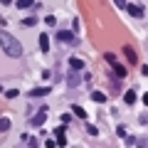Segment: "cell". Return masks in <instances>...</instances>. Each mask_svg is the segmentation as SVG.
Instances as JSON below:
<instances>
[{"label":"cell","mask_w":148,"mask_h":148,"mask_svg":"<svg viewBox=\"0 0 148 148\" xmlns=\"http://www.w3.org/2000/svg\"><path fill=\"white\" fill-rule=\"evenodd\" d=\"M0 47L5 49V54H10L12 59H17V57H22V45L17 42L15 37L10 35V32H0Z\"/></svg>","instance_id":"6da1fadb"},{"label":"cell","mask_w":148,"mask_h":148,"mask_svg":"<svg viewBox=\"0 0 148 148\" xmlns=\"http://www.w3.org/2000/svg\"><path fill=\"white\" fill-rule=\"evenodd\" d=\"M47 114H49V111H47V106H45V109H40V111L35 114V116L30 119V123H32V126H42V123L47 121Z\"/></svg>","instance_id":"7a4b0ae2"},{"label":"cell","mask_w":148,"mask_h":148,"mask_svg":"<svg viewBox=\"0 0 148 148\" xmlns=\"http://www.w3.org/2000/svg\"><path fill=\"white\" fill-rule=\"evenodd\" d=\"M123 54H126V59H128L131 64H136V62H138V54H136V49H133L131 45H126V47H123Z\"/></svg>","instance_id":"3957f363"},{"label":"cell","mask_w":148,"mask_h":148,"mask_svg":"<svg viewBox=\"0 0 148 148\" xmlns=\"http://www.w3.org/2000/svg\"><path fill=\"white\" fill-rule=\"evenodd\" d=\"M69 69H74V72H82V69H84V59H79V57H69Z\"/></svg>","instance_id":"277c9868"},{"label":"cell","mask_w":148,"mask_h":148,"mask_svg":"<svg viewBox=\"0 0 148 148\" xmlns=\"http://www.w3.org/2000/svg\"><path fill=\"white\" fill-rule=\"evenodd\" d=\"M57 40H59L62 45H64V42L69 45V42H74V35H72V32H67V30H62V32H57Z\"/></svg>","instance_id":"5b68a950"},{"label":"cell","mask_w":148,"mask_h":148,"mask_svg":"<svg viewBox=\"0 0 148 148\" xmlns=\"http://www.w3.org/2000/svg\"><path fill=\"white\" fill-rule=\"evenodd\" d=\"M126 10H128V15H133V17H143V8L141 5H126Z\"/></svg>","instance_id":"8992f818"},{"label":"cell","mask_w":148,"mask_h":148,"mask_svg":"<svg viewBox=\"0 0 148 148\" xmlns=\"http://www.w3.org/2000/svg\"><path fill=\"white\" fill-rule=\"evenodd\" d=\"M79 82H82V74H79V72H74V69H72V74L67 77V84H69V86H77Z\"/></svg>","instance_id":"52a82bcc"},{"label":"cell","mask_w":148,"mask_h":148,"mask_svg":"<svg viewBox=\"0 0 148 148\" xmlns=\"http://www.w3.org/2000/svg\"><path fill=\"white\" fill-rule=\"evenodd\" d=\"M54 136H57V143H59V146H67V136H64V126H59L57 131H54Z\"/></svg>","instance_id":"ba28073f"},{"label":"cell","mask_w":148,"mask_h":148,"mask_svg":"<svg viewBox=\"0 0 148 148\" xmlns=\"http://www.w3.org/2000/svg\"><path fill=\"white\" fill-rule=\"evenodd\" d=\"M111 67H114V72H116V77H121V79H123V77H126V67H123V64L114 62V64H111Z\"/></svg>","instance_id":"9c48e42d"},{"label":"cell","mask_w":148,"mask_h":148,"mask_svg":"<svg viewBox=\"0 0 148 148\" xmlns=\"http://www.w3.org/2000/svg\"><path fill=\"white\" fill-rule=\"evenodd\" d=\"M45 94H49V86H37L30 91V96H45Z\"/></svg>","instance_id":"30bf717a"},{"label":"cell","mask_w":148,"mask_h":148,"mask_svg":"<svg viewBox=\"0 0 148 148\" xmlns=\"http://www.w3.org/2000/svg\"><path fill=\"white\" fill-rule=\"evenodd\" d=\"M40 49H42V52L49 49V37L47 35H40Z\"/></svg>","instance_id":"8fae6325"},{"label":"cell","mask_w":148,"mask_h":148,"mask_svg":"<svg viewBox=\"0 0 148 148\" xmlns=\"http://www.w3.org/2000/svg\"><path fill=\"white\" fill-rule=\"evenodd\" d=\"M123 101H126V104H136V91L128 89L126 94H123Z\"/></svg>","instance_id":"7c38bea8"},{"label":"cell","mask_w":148,"mask_h":148,"mask_svg":"<svg viewBox=\"0 0 148 148\" xmlns=\"http://www.w3.org/2000/svg\"><path fill=\"white\" fill-rule=\"evenodd\" d=\"M72 111H74V114H77V116H79V119H86V116H89V114H86V111L82 109L79 104H74V106H72Z\"/></svg>","instance_id":"4fadbf2b"},{"label":"cell","mask_w":148,"mask_h":148,"mask_svg":"<svg viewBox=\"0 0 148 148\" xmlns=\"http://www.w3.org/2000/svg\"><path fill=\"white\" fill-rule=\"evenodd\" d=\"M91 99H94L96 104H104V101H106V94H101V91H91Z\"/></svg>","instance_id":"5bb4252c"},{"label":"cell","mask_w":148,"mask_h":148,"mask_svg":"<svg viewBox=\"0 0 148 148\" xmlns=\"http://www.w3.org/2000/svg\"><path fill=\"white\" fill-rule=\"evenodd\" d=\"M10 128V119H0V131H8Z\"/></svg>","instance_id":"9a60e30c"},{"label":"cell","mask_w":148,"mask_h":148,"mask_svg":"<svg viewBox=\"0 0 148 148\" xmlns=\"http://www.w3.org/2000/svg\"><path fill=\"white\" fill-rule=\"evenodd\" d=\"M15 5H17V8H22V10H25V8H30V5H32V0H17Z\"/></svg>","instance_id":"2e32d148"},{"label":"cell","mask_w":148,"mask_h":148,"mask_svg":"<svg viewBox=\"0 0 148 148\" xmlns=\"http://www.w3.org/2000/svg\"><path fill=\"white\" fill-rule=\"evenodd\" d=\"M86 133H89V136H99V128H96V126H91V123H89V126H86Z\"/></svg>","instance_id":"e0dca14e"},{"label":"cell","mask_w":148,"mask_h":148,"mask_svg":"<svg viewBox=\"0 0 148 148\" xmlns=\"http://www.w3.org/2000/svg\"><path fill=\"white\" fill-rule=\"evenodd\" d=\"M104 59H106V62H109V64H114V62H116V57H114V54H111V52H106V54H104Z\"/></svg>","instance_id":"ac0fdd59"},{"label":"cell","mask_w":148,"mask_h":148,"mask_svg":"<svg viewBox=\"0 0 148 148\" xmlns=\"http://www.w3.org/2000/svg\"><path fill=\"white\" fill-rule=\"evenodd\" d=\"M17 94H20V91H17V89H10V91H5V96H8V99H15Z\"/></svg>","instance_id":"d6986e66"},{"label":"cell","mask_w":148,"mask_h":148,"mask_svg":"<svg viewBox=\"0 0 148 148\" xmlns=\"http://www.w3.org/2000/svg\"><path fill=\"white\" fill-rule=\"evenodd\" d=\"M35 22H37L35 17H27V20H22V25H27V27H32V25H35Z\"/></svg>","instance_id":"ffe728a7"},{"label":"cell","mask_w":148,"mask_h":148,"mask_svg":"<svg viewBox=\"0 0 148 148\" xmlns=\"http://www.w3.org/2000/svg\"><path fill=\"white\" fill-rule=\"evenodd\" d=\"M116 133H119V136L123 138V136H126V126H119V128H116Z\"/></svg>","instance_id":"44dd1931"},{"label":"cell","mask_w":148,"mask_h":148,"mask_svg":"<svg viewBox=\"0 0 148 148\" xmlns=\"http://www.w3.org/2000/svg\"><path fill=\"white\" fill-rule=\"evenodd\" d=\"M57 146V141H45V148H54Z\"/></svg>","instance_id":"7402d4cb"},{"label":"cell","mask_w":148,"mask_h":148,"mask_svg":"<svg viewBox=\"0 0 148 148\" xmlns=\"http://www.w3.org/2000/svg\"><path fill=\"white\" fill-rule=\"evenodd\" d=\"M116 3V8H126V0H114Z\"/></svg>","instance_id":"603a6c76"},{"label":"cell","mask_w":148,"mask_h":148,"mask_svg":"<svg viewBox=\"0 0 148 148\" xmlns=\"http://www.w3.org/2000/svg\"><path fill=\"white\" fill-rule=\"evenodd\" d=\"M141 74H143V77L148 74V64H143V67H141Z\"/></svg>","instance_id":"cb8c5ba5"},{"label":"cell","mask_w":148,"mask_h":148,"mask_svg":"<svg viewBox=\"0 0 148 148\" xmlns=\"http://www.w3.org/2000/svg\"><path fill=\"white\" fill-rule=\"evenodd\" d=\"M0 3H3V5H10V3H12V0H0Z\"/></svg>","instance_id":"d4e9b609"},{"label":"cell","mask_w":148,"mask_h":148,"mask_svg":"<svg viewBox=\"0 0 148 148\" xmlns=\"http://www.w3.org/2000/svg\"><path fill=\"white\" fill-rule=\"evenodd\" d=\"M143 104H146V106H148V94H146V96H143Z\"/></svg>","instance_id":"484cf974"}]
</instances>
